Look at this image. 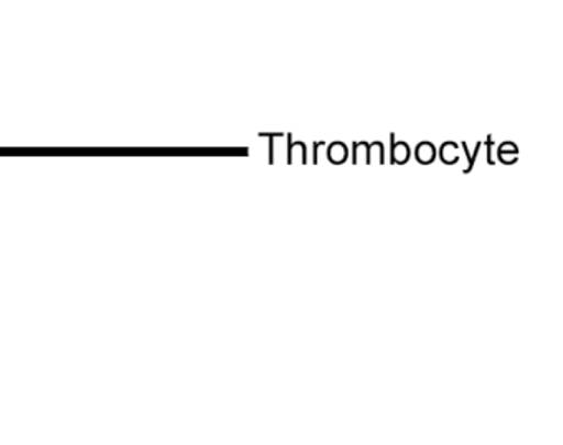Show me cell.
Here are the masks:
<instances>
[{
	"mask_svg": "<svg viewBox=\"0 0 563 445\" xmlns=\"http://www.w3.org/2000/svg\"><path fill=\"white\" fill-rule=\"evenodd\" d=\"M463 147H464V151H466L467 157H470V167H467L466 170H464V174H470L471 168H473L474 162H476V155H477V152H479L481 142H479V144H477L476 152H474L473 157H471L470 152H467V145L464 144V142H463Z\"/></svg>",
	"mask_w": 563,
	"mask_h": 445,
	"instance_id": "3957f363",
	"label": "cell"
},
{
	"mask_svg": "<svg viewBox=\"0 0 563 445\" xmlns=\"http://www.w3.org/2000/svg\"><path fill=\"white\" fill-rule=\"evenodd\" d=\"M434 158V148L430 142H423V144L418 145L417 148V160H420L421 164H430Z\"/></svg>",
	"mask_w": 563,
	"mask_h": 445,
	"instance_id": "6da1fadb",
	"label": "cell"
},
{
	"mask_svg": "<svg viewBox=\"0 0 563 445\" xmlns=\"http://www.w3.org/2000/svg\"><path fill=\"white\" fill-rule=\"evenodd\" d=\"M395 148H398V154L395 155V158H397L398 164H404V162H407L408 160L407 144H404V142H401V144H398L397 147H395Z\"/></svg>",
	"mask_w": 563,
	"mask_h": 445,
	"instance_id": "7a4b0ae2",
	"label": "cell"
}]
</instances>
